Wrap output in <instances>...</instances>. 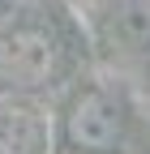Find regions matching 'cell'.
Instances as JSON below:
<instances>
[{
    "mask_svg": "<svg viewBox=\"0 0 150 154\" xmlns=\"http://www.w3.org/2000/svg\"><path fill=\"white\" fill-rule=\"evenodd\" d=\"M124 133H129V107L120 90L103 82H77L56 111L60 154H120Z\"/></svg>",
    "mask_w": 150,
    "mask_h": 154,
    "instance_id": "cell-2",
    "label": "cell"
},
{
    "mask_svg": "<svg viewBox=\"0 0 150 154\" xmlns=\"http://www.w3.org/2000/svg\"><path fill=\"white\" fill-rule=\"evenodd\" d=\"M116 43L124 51L150 56V0H124L116 9Z\"/></svg>",
    "mask_w": 150,
    "mask_h": 154,
    "instance_id": "cell-4",
    "label": "cell"
},
{
    "mask_svg": "<svg viewBox=\"0 0 150 154\" xmlns=\"http://www.w3.org/2000/svg\"><path fill=\"white\" fill-rule=\"evenodd\" d=\"M47 120L34 99L0 94V154H47Z\"/></svg>",
    "mask_w": 150,
    "mask_h": 154,
    "instance_id": "cell-3",
    "label": "cell"
},
{
    "mask_svg": "<svg viewBox=\"0 0 150 154\" xmlns=\"http://www.w3.org/2000/svg\"><path fill=\"white\" fill-rule=\"evenodd\" d=\"M69 73V34L47 13H17L0 22V94L39 99Z\"/></svg>",
    "mask_w": 150,
    "mask_h": 154,
    "instance_id": "cell-1",
    "label": "cell"
}]
</instances>
